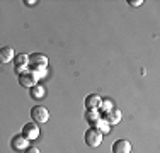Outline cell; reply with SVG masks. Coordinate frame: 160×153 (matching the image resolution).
Here are the masks:
<instances>
[{
    "label": "cell",
    "instance_id": "7",
    "mask_svg": "<svg viewBox=\"0 0 160 153\" xmlns=\"http://www.w3.org/2000/svg\"><path fill=\"white\" fill-rule=\"evenodd\" d=\"M12 148H14V150H17V151L28 150V148H29V140L26 136H22V135L14 136L12 138Z\"/></svg>",
    "mask_w": 160,
    "mask_h": 153
},
{
    "label": "cell",
    "instance_id": "10",
    "mask_svg": "<svg viewBox=\"0 0 160 153\" xmlns=\"http://www.w3.org/2000/svg\"><path fill=\"white\" fill-rule=\"evenodd\" d=\"M121 117H123V112H121V111H118V109H112V111H109V112L104 114V119L109 122V126L118 124V122L121 121Z\"/></svg>",
    "mask_w": 160,
    "mask_h": 153
},
{
    "label": "cell",
    "instance_id": "11",
    "mask_svg": "<svg viewBox=\"0 0 160 153\" xmlns=\"http://www.w3.org/2000/svg\"><path fill=\"white\" fill-rule=\"evenodd\" d=\"M101 101H102V97H99L97 94H90V95H87V99H85V107L87 109H99Z\"/></svg>",
    "mask_w": 160,
    "mask_h": 153
},
{
    "label": "cell",
    "instance_id": "15",
    "mask_svg": "<svg viewBox=\"0 0 160 153\" xmlns=\"http://www.w3.org/2000/svg\"><path fill=\"white\" fill-rule=\"evenodd\" d=\"M114 109V104H112V101L111 99H102L101 101V106H99V111H102V112H109V111H112Z\"/></svg>",
    "mask_w": 160,
    "mask_h": 153
},
{
    "label": "cell",
    "instance_id": "12",
    "mask_svg": "<svg viewBox=\"0 0 160 153\" xmlns=\"http://www.w3.org/2000/svg\"><path fill=\"white\" fill-rule=\"evenodd\" d=\"M29 94H31L32 99L39 101V99H43L44 95H46V89H44L43 85H39V83H36L34 87H31V89H29Z\"/></svg>",
    "mask_w": 160,
    "mask_h": 153
},
{
    "label": "cell",
    "instance_id": "8",
    "mask_svg": "<svg viewBox=\"0 0 160 153\" xmlns=\"http://www.w3.org/2000/svg\"><path fill=\"white\" fill-rule=\"evenodd\" d=\"M14 58H16V53H14V49L10 48V46H3V48H0V63L2 65L14 61Z\"/></svg>",
    "mask_w": 160,
    "mask_h": 153
},
{
    "label": "cell",
    "instance_id": "17",
    "mask_svg": "<svg viewBox=\"0 0 160 153\" xmlns=\"http://www.w3.org/2000/svg\"><path fill=\"white\" fill-rule=\"evenodd\" d=\"M24 153H41L39 150H38L36 146H29L28 150H24Z\"/></svg>",
    "mask_w": 160,
    "mask_h": 153
},
{
    "label": "cell",
    "instance_id": "18",
    "mask_svg": "<svg viewBox=\"0 0 160 153\" xmlns=\"http://www.w3.org/2000/svg\"><path fill=\"white\" fill-rule=\"evenodd\" d=\"M24 3H26V5H36V0H24Z\"/></svg>",
    "mask_w": 160,
    "mask_h": 153
},
{
    "label": "cell",
    "instance_id": "2",
    "mask_svg": "<svg viewBox=\"0 0 160 153\" xmlns=\"http://www.w3.org/2000/svg\"><path fill=\"white\" fill-rule=\"evenodd\" d=\"M85 143L90 148H97L102 143V133L97 131L96 128H89L85 131Z\"/></svg>",
    "mask_w": 160,
    "mask_h": 153
},
{
    "label": "cell",
    "instance_id": "9",
    "mask_svg": "<svg viewBox=\"0 0 160 153\" xmlns=\"http://www.w3.org/2000/svg\"><path fill=\"white\" fill-rule=\"evenodd\" d=\"M131 151V143L128 140H118L112 145V153H129Z\"/></svg>",
    "mask_w": 160,
    "mask_h": 153
},
{
    "label": "cell",
    "instance_id": "3",
    "mask_svg": "<svg viewBox=\"0 0 160 153\" xmlns=\"http://www.w3.org/2000/svg\"><path fill=\"white\" fill-rule=\"evenodd\" d=\"M31 117L36 124H44V122H48V119H49V112H48L46 107L36 106L31 109Z\"/></svg>",
    "mask_w": 160,
    "mask_h": 153
},
{
    "label": "cell",
    "instance_id": "5",
    "mask_svg": "<svg viewBox=\"0 0 160 153\" xmlns=\"http://www.w3.org/2000/svg\"><path fill=\"white\" fill-rule=\"evenodd\" d=\"M22 136H26L29 141L32 140H38V136H39V126L36 124V122H28V124L22 126Z\"/></svg>",
    "mask_w": 160,
    "mask_h": 153
},
{
    "label": "cell",
    "instance_id": "6",
    "mask_svg": "<svg viewBox=\"0 0 160 153\" xmlns=\"http://www.w3.org/2000/svg\"><path fill=\"white\" fill-rule=\"evenodd\" d=\"M14 65H16L17 73L21 75L22 72H26V70L29 68V55H26V53L16 55V58H14Z\"/></svg>",
    "mask_w": 160,
    "mask_h": 153
},
{
    "label": "cell",
    "instance_id": "4",
    "mask_svg": "<svg viewBox=\"0 0 160 153\" xmlns=\"http://www.w3.org/2000/svg\"><path fill=\"white\" fill-rule=\"evenodd\" d=\"M38 83V78H36V73H34L32 70H26L22 72L21 75H19V85L26 87V89H31V87H34Z\"/></svg>",
    "mask_w": 160,
    "mask_h": 153
},
{
    "label": "cell",
    "instance_id": "1",
    "mask_svg": "<svg viewBox=\"0 0 160 153\" xmlns=\"http://www.w3.org/2000/svg\"><path fill=\"white\" fill-rule=\"evenodd\" d=\"M48 67V58L43 53H32L29 55V70H46Z\"/></svg>",
    "mask_w": 160,
    "mask_h": 153
},
{
    "label": "cell",
    "instance_id": "16",
    "mask_svg": "<svg viewBox=\"0 0 160 153\" xmlns=\"http://www.w3.org/2000/svg\"><path fill=\"white\" fill-rule=\"evenodd\" d=\"M128 3H129L131 7H140V5L143 3V0H128Z\"/></svg>",
    "mask_w": 160,
    "mask_h": 153
},
{
    "label": "cell",
    "instance_id": "14",
    "mask_svg": "<svg viewBox=\"0 0 160 153\" xmlns=\"http://www.w3.org/2000/svg\"><path fill=\"white\" fill-rule=\"evenodd\" d=\"M99 117H101V114H99V109H87L85 112V119L90 122V124H94Z\"/></svg>",
    "mask_w": 160,
    "mask_h": 153
},
{
    "label": "cell",
    "instance_id": "13",
    "mask_svg": "<svg viewBox=\"0 0 160 153\" xmlns=\"http://www.w3.org/2000/svg\"><path fill=\"white\" fill-rule=\"evenodd\" d=\"M94 128L97 129V131H101V133H109L111 131V126H109V122L104 119V117H99V119L94 122Z\"/></svg>",
    "mask_w": 160,
    "mask_h": 153
}]
</instances>
